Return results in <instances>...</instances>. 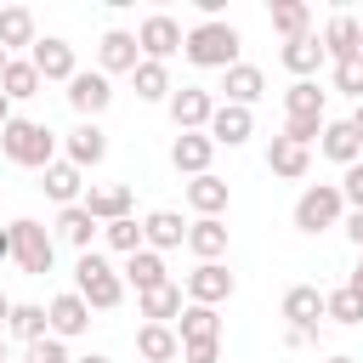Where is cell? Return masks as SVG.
Segmentation results:
<instances>
[{"label":"cell","mask_w":363,"mask_h":363,"mask_svg":"<svg viewBox=\"0 0 363 363\" xmlns=\"http://www.w3.org/2000/svg\"><path fill=\"white\" fill-rule=\"evenodd\" d=\"M0 261H11V238H6V227H0Z\"/></svg>","instance_id":"cell-48"},{"label":"cell","mask_w":363,"mask_h":363,"mask_svg":"<svg viewBox=\"0 0 363 363\" xmlns=\"http://www.w3.org/2000/svg\"><path fill=\"white\" fill-rule=\"evenodd\" d=\"M227 199H233V193H227V182H221L216 170H204V176H193V182H187V204H193L199 216H221V210H227Z\"/></svg>","instance_id":"cell-33"},{"label":"cell","mask_w":363,"mask_h":363,"mask_svg":"<svg viewBox=\"0 0 363 363\" xmlns=\"http://www.w3.org/2000/svg\"><path fill=\"white\" fill-rule=\"evenodd\" d=\"M119 278H125V284H136V295H147V289L170 284V272H164V255H153V250H136V255H125Z\"/></svg>","instance_id":"cell-25"},{"label":"cell","mask_w":363,"mask_h":363,"mask_svg":"<svg viewBox=\"0 0 363 363\" xmlns=\"http://www.w3.org/2000/svg\"><path fill=\"white\" fill-rule=\"evenodd\" d=\"M79 204H85V216H91L96 227H108V221H125V216H130V187H125V182H113V187H91Z\"/></svg>","instance_id":"cell-20"},{"label":"cell","mask_w":363,"mask_h":363,"mask_svg":"<svg viewBox=\"0 0 363 363\" xmlns=\"http://www.w3.org/2000/svg\"><path fill=\"white\" fill-rule=\"evenodd\" d=\"M0 96H6V102H28V96H40V74H34V62H28V57H11V62H6Z\"/></svg>","instance_id":"cell-36"},{"label":"cell","mask_w":363,"mask_h":363,"mask_svg":"<svg viewBox=\"0 0 363 363\" xmlns=\"http://www.w3.org/2000/svg\"><path fill=\"white\" fill-rule=\"evenodd\" d=\"M0 153L11 164H23V170H45V164H57V130H45L40 119L11 113V125L0 130Z\"/></svg>","instance_id":"cell-2"},{"label":"cell","mask_w":363,"mask_h":363,"mask_svg":"<svg viewBox=\"0 0 363 363\" xmlns=\"http://www.w3.org/2000/svg\"><path fill=\"white\" fill-rule=\"evenodd\" d=\"M284 323L289 329H318V318H323V289L318 284H295V289H284Z\"/></svg>","instance_id":"cell-18"},{"label":"cell","mask_w":363,"mask_h":363,"mask_svg":"<svg viewBox=\"0 0 363 363\" xmlns=\"http://www.w3.org/2000/svg\"><path fill=\"white\" fill-rule=\"evenodd\" d=\"M164 108H170L176 130H204V125H210V113H216V96H210L204 85H176Z\"/></svg>","instance_id":"cell-10"},{"label":"cell","mask_w":363,"mask_h":363,"mask_svg":"<svg viewBox=\"0 0 363 363\" xmlns=\"http://www.w3.org/2000/svg\"><path fill=\"white\" fill-rule=\"evenodd\" d=\"M74 363H113V357H102V352H91V357H74Z\"/></svg>","instance_id":"cell-51"},{"label":"cell","mask_w":363,"mask_h":363,"mask_svg":"<svg viewBox=\"0 0 363 363\" xmlns=\"http://www.w3.org/2000/svg\"><path fill=\"white\" fill-rule=\"evenodd\" d=\"M323 318H335V323H346V329H352V323H363V295H352L346 284H340V289H329V295H323Z\"/></svg>","instance_id":"cell-38"},{"label":"cell","mask_w":363,"mask_h":363,"mask_svg":"<svg viewBox=\"0 0 363 363\" xmlns=\"http://www.w3.org/2000/svg\"><path fill=\"white\" fill-rule=\"evenodd\" d=\"M170 329H176L182 346H193V340H221V318H216V306H193V301L182 306V318H176Z\"/></svg>","instance_id":"cell-27"},{"label":"cell","mask_w":363,"mask_h":363,"mask_svg":"<svg viewBox=\"0 0 363 363\" xmlns=\"http://www.w3.org/2000/svg\"><path fill=\"white\" fill-rule=\"evenodd\" d=\"M176 244H187V221H182L176 210H147V216H142V250L164 255V250H176Z\"/></svg>","instance_id":"cell-17"},{"label":"cell","mask_w":363,"mask_h":363,"mask_svg":"<svg viewBox=\"0 0 363 363\" xmlns=\"http://www.w3.org/2000/svg\"><path fill=\"white\" fill-rule=\"evenodd\" d=\"M28 363H74V357H68V340H51L45 335V340L28 346Z\"/></svg>","instance_id":"cell-41"},{"label":"cell","mask_w":363,"mask_h":363,"mask_svg":"<svg viewBox=\"0 0 363 363\" xmlns=\"http://www.w3.org/2000/svg\"><path fill=\"white\" fill-rule=\"evenodd\" d=\"M340 216H346V199H340L335 182H312L295 199V227L301 233H329V227H340Z\"/></svg>","instance_id":"cell-5"},{"label":"cell","mask_w":363,"mask_h":363,"mask_svg":"<svg viewBox=\"0 0 363 363\" xmlns=\"http://www.w3.org/2000/svg\"><path fill=\"white\" fill-rule=\"evenodd\" d=\"M96 233H102V227H96L91 216H85V204H68V210L57 216V238H62V244H74L79 255H85V250L96 244Z\"/></svg>","instance_id":"cell-34"},{"label":"cell","mask_w":363,"mask_h":363,"mask_svg":"<svg viewBox=\"0 0 363 363\" xmlns=\"http://www.w3.org/2000/svg\"><path fill=\"white\" fill-rule=\"evenodd\" d=\"M238 45H244V40H238V28H233L227 17L193 23V28L182 34V57H187L193 68H221V74H227V68L238 62Z\"/></svg>","instance_id":"cell-1"},{"label":"cell","mask_w":363,"mask_h":363,"mask_svg":"<svg viewBox=\"0 0 363 363\" xmlns=\"http://www.w3.org/2000/svg\"><path fill=\"white\" fill-rule=\"evenodd\" d=\"M318 153H323V159H335V164L346 170V164H357V159H363V142L352 136V125H346V119H329V125H323V136H318Z\"/></svg>","instance_id":"cell-24"},{"label":"cell","mask_w":363,"mask_h":363,"mask_svg":"<svg viewBox=\"0 0 363 363\" xmlns=\"http://www.w3.org/2000/svg\"><path fill=\"white\" fill-rule=\"evenodd\" d=\"M357 34H363V23H357L352 11H335V17H329V28L318 34V40H323V57H329V62L357 57Z\"/></svg>","instance_id":"cell-21"},{"label":"cell","mask_w":363,"mask_h":363,"mask_svg":"<svg viewBox=\"0 0 363 363\" xmlns=\"http://www.w3.org/2000/svg\"><path fill=\"white\" fill-rule=\"evenodd\" d=\"M45 323H51V340H79V335L91 329V306H85L74 289H62V295L45 306Z\"/></svg>","instance_id":"cell-13"},{"label":"cell","mask_w":363,"mask_h":363,"mask_svg":"<svg viewBox=\"0 0 363 363\" xmlns=\"http://www.w3.org/2000/svg\"><path fill=\"white\" fill-rule=\"evenodd\" d=\"M182 363H221V340H193V346H182Z\"/></svg>","instance_id":"cell-43"},{"label":"cell","mask_w":363,"mask_h":363,"mask_svg":"<svg viewBox=\"0 0 363 363\" xmlns=\"http://www.w3.org/2000/svg\"><path fill=\"white\" fill-rule=\"evenodd\" d=\"M40 176H45L40 187H45V199H51V204H62V210H68V204H79V199H85V170H74L68 159L45 164Z\"/></svg>","instance_id":"cell-19"},{"label":"cell","mask_w":363,"mask_h":363,"mask_svg":"<svg viewBox=\"0 0 363 363\" xmlns=\"http://www.w3.org/2000/svg\"><path fill=\"white\" fill-rule=\"evenodd\" d=\"M74 295H79L91 312H113V306L125 301V278H119V267H108V255L85 250V255L74 261Z\"/></svg>","instance_id":"cell-3"},{"label":"cell","mask_w":363,"mask_h":363,"mask_svg":"<svg viewBox=\"0 0 363 363\" xmlns=\"http://www.w3.org/2000/svg\"><path fill=\"white\" fill-rule=\"evenodd\" d=\"M6 335H17L23 346H34V340H45V335H51V323H45V306H40V301H11V318H6Z\"/></svg>","instance_id":"cell-29"},{"label":"cell","mask_w":363,"mask_h":363,"mask_svg":"<svg viewBox=\"0 0 363 363\" xmlns=\"http://www.w3.org/2000/svg\"><path fill=\"white\" fill-rule=\"evenodd\" d=\"M136 352H142L147 363H176V357H182V340H176L170 323H142V329H136Z\"/></svg>","instance_id":"cell-30"},{"label":"cell","mask_w":363,"mask_h":363,"mask_svg":"<svg viewBox=\"0 0 363 363\" xmlns=\"http://www.w3.org/2000/svg\"><path fill=\"white\" fill-rule=\"evenodd\" d=\"M182 306H187V295H182V284H159V289H147V295H136V312H142L147 323H176V318H182Z\"/></svg>","instance_id":"cell-26"},{"label":"cell","mask_w":363,"mask_h":363,"mask_svg":"<svg viewBox=\"0 0 363 363\" xmlns=\"http://www.w3.org/2000/svg\"><path fill=\"white\" fill-rule=\"evenodd\" d=\"M346 238L363 250V210H352V216H346Z\"/></svg>","instance_id":"cell-44"},{"label":"cell","mask_w":363,"mask_h":363,"mask_svg":"<svg viewBox=\"0 0 363 363\" xmlns=\"http://www.w3.org/2000/svg\"><path fill=\"white\" fill-rule=\"evenodd\" d=\"M28 62H34V74H40V85L45 79H74L79 74V57H74V45L68 40H57V34H45V40H34V51H28Z\"/></svg>","instance_id":"cell-9"},{"label":"cell","mask_w":363,"mask_h":363,"mask_svg":"<svg viewBox=\"0 0 363 363\" xmlns=\"http://www.w3.org/2000/svg\"><path fill=\"white\" fill-rule=\"evenodd\" d=\"M204 136H210L216 147H244V142L255 136V113H250V108H233V102H216Z\"/></svg>","instance_id":"cell-11"},{"label":"cell","mask_w":363,"mask_h":363,"mask_svg":"<svg viewBox=\"0 0 363 363\" xmlns=\"http://www.w3.org/2000/svg\"><path fill=\"white\" fill-rule=\"evenodd\" d=\"M130 79H136V96H142V102H170V91H176L164 62H136Z\"/></svg>","instance_id":"cell-37"},{"label":"cell","mask_w":363,"mask_h":363,"mask_svg":"<svg viewBox=\"0 0 363 363\" xmlns=\"http://www.w3.org/2000/svg\"><path fill=\"white\" fill-rule=\"evenodd\" d=\"M335 91H346L352 102H363V51L346 57V62H335Z\"/></svg>","instance_id":"cell-40"},{"label":"cell","mask_w":363,"mask_h":363,"mask_svg":"<svg viewBox=\"0 0 363 363\" xmlns=\"http://www.w3.org/2000/svg\"><path fill=\"white\" fill-rule=\"evenodd\" d=\"M312 340H318V329H289L284 335V346H312Z\"/></svg>","instance_id":"cell-45"},{"label":"cell","mask_w":363,"mask_h":363,"mask_svg":"<svg viewBox=\"0 0 363 363\" xmlns=\"http://www.w3.org/2000/svg\"><path fill=\"white\" fill-rule=\"evenodd\" d=\"M142 62V51H136V34H125V28H108L102 40H96V74H130Z\"/></svg>","instance_id":"cell-14"},{"label":"cell","mask_w":363,"mask_h":363,"mask_svg":"<svg viewBox=\"0 0 363 363\" xmlns=\"http://www.w3.org/2000/svg\"><path fill=\"white\" fill-rule=\"evenodd\" d=\"M6 238H11V261H17L28 278H45V272H51V261H57V238H51L34 216H17V221L6 227Z\"/></svg>","instance_id":"cell-4"},{"label":"cell","mask_w":363,"mask_h":363,"mask_svg":"<svg viewBox=\"0 0 363 363\" xmlns=\"http://www.w3.org/2000/svg\"><path fill=\"white\" fill-rule=\"evenodd\" d=\"M102 238H108V250H119V255H136V250H142V221H136V216H125V221H108V227H102Z\"/></svg>","instance_id":"cell-39"},{"label":"cell","mask_w":363,"mask_h":363,"mask_svg":"<svg viewBox=\"0 0 363 363\" xmlns=\"http://www.w3.org/2000/svg\"><path fill=\"white\" fill-rule=\"evenodd\" d=\"M323 96L329 91H318V79H295L284 91V119H329L323 113Z\"/></svg>","instance_id":"cell-32"},{"label":"cell","mask_w":363,"mask_h":363,"mask_svg":"<svg viewBox=\"0 0 363 363\" xmlns=\"http://www.w3.org/2000/svg\"><path fill=\"white\" fill-rule=\"evenodd\" d=\"M62 147H68V164H74V170H96V164L108 159V130H102L96 119H79Z\"/></svg>","instance_id":"cell-12"},{"label":"cell","mask_w":363,"mask_h":363,"mask_svg":"<svg viewBox=\"0 0 363 363\" xmlns=\"http://www.w3.org/2000/svg\"><path fill=\"white\" fill-rule=\"evenodd\" d=\"M272 28L284 34V45L301 40V34H312V6L306 0H272Z\"/></svg>","instance_id":"cell-35"},{"label":"cell","mask_w":363,"mask_h":363,"mask_svg":"<svg viewBox=\"0 0 363 363\" xmlns=\"http://www.w3.org/2000/svg\"><path fill=\"white\" fill-rule=\"evenodd\" d=\"M6 125H11V102L0 96V130H6Z\"/></svg>","instance_id":"cell-49"},{"label":"cell","mask_w":363,"mask_h":363,"mask_svg":"<svg viewBox=\"0 0 363 363\" xmlns=\"http://www.w3.org/2000/svg\"><path fill=\"white\" fill-rule=\"evenodd\" d=\"M233 289H238V278H233L221 261H199V267L182 278V295H187L193 306H221V301H233Z\"/></svg>","instance_id":"cell-6"},{"label":"cell","mask_w":363,"mask_h":363,"mask_svg":"<svg viewBox=\"0 0 363 363\" xmlns=\"http://www.w3.org/2000/svg\"><path fill=\"white\" fill-rule=\"evenodd\" d=\"M267 96V74L255 68V62H233L227 74H221V102H233V108H255Z\"/></svg>","instance_id":"cell-15"},{"label":"cell","mask_w":363,"mask_h":363,"mask_svg":"<svg viewBox=\"0 0 363 363\" xmlns=\"http://www.w3.org/2000/svg\"><path fill=\"white\" fill-rule=\"evenodd\" d=\"M187 250H193L199 261H221V255H227V221H221V216L187 221Z\"/></svg>","instance_id":"cell-22"},{"label":"cell","mask_w":363,"mask_h":363,"mask_svg":"<svg viewBox=\"0 0 363 363\" xmlns=\"http://www.w3.org/2000/svg\"><path fill=\"white\" fill-rule=\"evenodd\" d=\"M346 289H352V295H363V250H357V267H352V278H346Z\"/></svg>","instance_id":"cell-46"},{"label":"cell","mask_w":363,"mask_h":363,"mask_svg":"<svg viewBox=\"0 0 363 363\" xmlns=\"http://www.w3.org/2000/svg\"><path fill=\"white\" fill-rule=\"evenodd\" d=\"M6 318H11V301H6V295H0V329H6Z\"/></svg>","instance_id":"cell-50"},{"label":"cell","mask_w":363,"mask_h":363,"mask_svg":"<svg viewBox=\"0 0 363 363\" xmlns=\"http://www.w3.org/2000/svg\"><path fill=\"white\" fill-rule=\"evenodd\" d=\"M0 363H6V340H0Z\"/></svg>","instance_id":"cell-54"},{"label":"cell","mask_w":363,"mask_h":363,"mask_svg":"<svg viewBox=\"0 0 363 363\" xmlns=\"http://www.w3.org/2000/svg\"><path fill=\"white\" fill-rule=\"evenodd\" d=\"M357 51H363V34H357Z\"/></svg>","instance_id":"cell-55"},{"label":"cell","mask_w":363,"mask_h":363,"mask_svg":"<svg viewBox=\"0 0 363 363\" xmlns=\"http://www.w3.org/2000/svg\"><path fill=\"white\" fill-rule=\"evenodd\" d=\"M34 40H40V34H34V11H28V6H0V51H6V57H11L17 45L34 51Z\"/></svg>","instance_id":"cell-31"},{"label":"cell","mask_w":363,"mask_h":363,"mask_svg":"<svg viewBox=\"0 0 363 363\" xmlns=\"http://www.w3.org/2000/svg\"><path fill=\"white\" fill-rule=\"evenodd\" d=\"M136 51H142V62H164V57H176V51H182V23H176L170 11L142 17V28H136Z\"/></svg>","instance_id":"cell-7"},{"label":"cell","mask_w":363,"mask_h":363,"mask_svg":"<svg viewBox=\"0 0 363 363\" xmlns=\"http://www.w3.org/2000/svg\"><path fill=\"white\" fill-rule=\"evenodd\" d=\"M335 187H340V199H346L352 210H363V159H357V164H346V176H340Z\"/></svg>","instance_id":"cell-42"},{"label":"cell","mask_w":363,"mask_h":363,"mask_svg":"<svg viewBox=\"0 0 363 363\" xmlns=\"http://www.w3.org/2000/svg\"><path fill=\"white\" fill-rule=\"evenodd\" d=\"M210 159H216V142H210L204 130H176V142H170V164H176L182 176H204Z\"/></svg>","instance_id":"cell-16"},{"label":"cell","mask_w":363,"mask_h":363,"mask_svg":"<svg viewBox=\"0 0 363 363\" xmlns=\"http://www.w3.org/2000/svg\"><path fill=\"white\" fill-rule=\"evenodd\" d=\"M323 363H357V357H346V352H335V357H323Z\"/></svg>","instance_id":"cell-52"},{"label":"cell","mask_w":363,"mask_h":363,"mask_svg":"<svg viewBox=\"0 0 363 363\" xmlns=\"http://www.w3.org/2000/svg\"><path fill=\"white\" fill-rule=\"evenodd\" d=\"M306 164H312V153H306V147H295L289 136H272V142H267V170H272V176L301 182V176H306Z\"/></svg>","instance_id":"cell-28"},{"label":"cell","mask_w":363,"mask_h":363,"mask_svg":"<svg viewBox=\"0 0 363 363\" xmlns=\"http://www.w3.org/2000/svg\"><path fill=\"white\" fill-rule=\"evenodd\" d=\"M278 62H284L295 79H312V74H318L329 57H323V40H318V34H301V40H289V45L278 51Z\"/></svg>","instance_id":"cell-23"},{"label":"cell","mask_w":363,"mask_h":363,"mask_svg":"<svg viewBox=\"0 0 363 363\" xmlns=\"http://www.w3.org/2000/svg\"><path fill=\"white\" fill-rule=\"evenodd\" d=\"M108 102H113V79H108V74L79 68V74L68 79V108H74L79 119H102V113H108Z\"/></svg>","instance_id":"cell-8"},{"label":"cell","mask_w":363,"mask_h":363,"mask_svg":"<svg viewBox=\"0 0 363 363\" xmlns=\"http://www.w3.org/2000/svg\"><path fill=\"white\" fill-rule=\"evenodd\" d=\"M6 62H11V57H6V51H0V79H6Z\"/></svg>","instance_id":"cell-53"},{"label":"cell","mask_w":363,"mask_h":363,"mask_svg":"<svg viewBox=\"0 0 363 363\" xmlns=\"http://www.w3.org/2000/svg\"><path fill=\"white\" fill-rule=\"evenodd\" d=\"M346 125H352V136H357V142H363V102H357V108H352V119H346Z\"/></svg>","instance_id":"cell-47"}]
</instances>
